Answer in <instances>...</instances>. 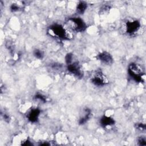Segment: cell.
Instances as JSON below:
<instances>
[{"mask_svg": "<svg viewBox=\"0 0 146 146\" xmlns=\"http://www.w3.org/2000/svg\"><path fill=\"white\" fill-rule=\"evenodd\" d=\"M47 33L50 36L61 40H68L72 38V35L69 30L60 24L50 26L47 30Z\"/></svg>", "mask_w": 146, "mask_h": 146, "instance_id": "6da1fadb", "label": "cell"}, {"mask_svg": "<svg viewBox=\"0 0 146 146\" xmlns=\"http://www.w3.org/2000/svg\"><path fill=\"white\" fill-rule=\"evenodd\" d=\"M141 27L140 22L135 19L129 18L124 21L121 26V32L127 35L133 36L137 35Z\"/></svg>", "mask_w": 146, "mask_h": 146, "instance_id": "7a4b0ae2", "label": "cell"}, {"mask_svg": "<svg viewBox=\"0 0 146 146\" xmlns=\"http://www.w3.org/2000/svg\"><path fill=\"white\" fill-rule=\"evenodd\" d=\"M128 72L129 76L136 82H144L145 74L143 68L136 63L129 64Z\"/></svg>", "mask_w": 146, "mask_h": 146, "instance_id": "3957f363", "label": "cell"}, {"mask_svg": "<svg viewBox=\"0 0 146 146\" xmlns=\"http://www.w3.org/2000/svg\"><path fill=\"white\" fill-rule=\"evenodd\" d=\"M66 24L68 28L77 33L84 31L87 28L86 23L79 17L69 18L66 22Z\"/></svg>", "mask_w": 146, "mask_h": 146, "instance_id": "277c9868", "label": "cell"}, {"mask_svg": "<svg viewBox=\"0 0 146 146\" xmlns=\"http://www.w3.org/2000/svg\"><path fill=\"white\" fill-rule=\"evenodd\" d=\"M91 81L93 84L98 87H103L108 83L107 78L100 70H98L95 71L91 78Z\"/></svg>", "mask_w": 146, "mask_h": 146, "instance_id": "5b68a950", "label": "cell"}, {"mask_svg": "<svg viewBox=\"0 0 146 146\" xmlns=\"http://www.w3.org/2000/svg\"><path fill=\"white\" fill-rule=\"evenodd\" d=\"M67 68L70 73L72 74L76 77L79 78L83 77V73L78 62H71V63L67 64Z\"/></svg>", "mask_w": 146, "mask_h": 146, "instance_id": "8992f818", "label": "cell"}, {"mask_svg": "<svg viewBox=\"0 0 146 146\" xmlns=\"http://www.w3.org/2000/svg\"><path fill=\"white\" fill-rule=\"evenodd\" d=\"M97 58L102 63L107 65L111 64L113 63L112 56L110 53L106 51H103L99 53L97 56Z\"/></svg>", "mask_w": 146, "mask_h": 146, "instance_id": "52a82bcc", "label": "cell"}, {"mask_svg": "<svg viewBox=\"0 0 146 146\" xmlns=\"http://www.w3.org/2000/svg\"><path fill=\"white\" fill-rule=\"evenodd\" d=\"M40 113L39 109L35 108H32L30 111H29L26 115V117L28 120L31 123H35L38 120V117Z\"/></svg>", "mask_w": 146, "mask_h": 146, "instance_id": "ba28073f", "label": "cell"}, {"mask_svg": "<svg viewBox=\"0 0 146 146\" xmlns=\"http://www.w3.org/2000/svg\"><path fill=\"white\" fill-rule=\"evenodd\" d=\"M100 123L102 127H106L113 125L115 124V120L110 116H103L100 120Z\"/></svg>", "mask_w": 146, "mask_h": 146, "instance_id": "9c48e42d", "label": "cell"}, {"mask_svg": "<svg viewBox=\"0 0 146 146\" xmlns=\"http://www.w3.org/2000/svg\"><path fill=\"white\" fill-rule=\"evenodd\" d=\"M91 110L86 108L84 111V115L79 119V124L81 125L85 124V123L90 119L91 117Z\"/></svg>", "mask_w": 146, "mask_h": 146, "instance_id": "30bf717a", "label": "cell"}, {"mask_svg": "<svg viewBox=\"0 0 146 146\" xmlns=\"http://www.w3.org/2000/svg\"><path fill=\"white\" fill-rule=\"evenodd\" d=\"M87 7V4L84 1H80L76 6V12L79 14H83Z\"/></svg>", "mask_w": 146, "mask_h": 146, "instance_id": "8fae6325", "label": "cell"}, {"mask_svg": "<svg viewBox=\"0 0 146 146\" xmlns=\"http://www.w3.org/2000/svg\"><path fill=\"white\" fill-rule=\"evenodd\" d=\"M34 55L36 58L41 59H42L43 58L44 54H43V52L41 50H38V49H36L34 51Z\"/></svg>", "mask_w": 146, "mask_h": 146, "instance_id": "7c38bea8", "label": "cell"}, {"mask_svg": "<svg viewBox=\"0 0 146 146\" xmlns=\"http://www.w3.org/2000/svg\"><path fill=\"white\" fill-rule=\"evenodd\" d=\"M34 99L35 100H39V101L43 102V103H45L46 102V98L45 97V96L43 95L42 94H37L34 96Z\"/></svg>", "mask_w": 146, "mask_h": 146, "instance_id": "4fadbf2b", "label": "cell"}, {"mask_svg": "<svg viewBox=\"0 0 146 146\" xmlns=\"http://www.w3.org/2000/svg\"><path fill=\"white\" fill-rule=\"evenodd\" d=\"M65 59L67 64L71 63L72 62V55L70 53L67 54L65 57Z\"/></svg>", "mask_w": 146, "mask_h": 146, "instance_id": "5bb4252c", "label": "cell"}, {"mask_svg": "<svg viewBox=\"0 0 146 146\" xmlns=\"http://www.w3.org/2000/svg\"><path fill=\"white\" fill-rule=\"evenodd\" d=\"M138 144L139 145H146V140L144 137L140 136L137 139Z\"/></svg>", "mask_w": 146, "mask_h": 146, "instance_id": "9a60e30c", "label": "cell"}, {"mask_svg": "<svg viewBox=\"0 0 146 146\" xmlns=\"http://www.w3.org/2000/svg\"><path fill=\"white\" fill-rule=\"evenodd\" d=\"M136 128L141 131H144L145 130V124L143 123L136 124Z\"/></svg>", "mask_w": 146, "mask_h": 146, "instance_id": "2e32d148", "label": "cell"}, {"mask_svg": "<svg viewBox=\"0 0 146 146\" xmlns=\"http://www.w3.org/2000/svg\"><path fill=\"white\" fill-rule=\"evenodd\" d=\"M20 9H21L20 6H18L17 4H12L11 6H10V10L13 12L18 11Z\"/></svg>", "mask_w": 146, "mask_h": 146, "instance_id": "e0dca14e", "label": "cell"}, {"mask_svg": "<svg viewBox=\"0 0 146 146\" xmlns=\"http://www.w3.org/2000/svg\"><path fill=\"white\" fill-rule=\"evenodd\" d=\"M3 118H4V120H5V121H6V122H9L10 121V116L7 114L5 113L3 115Z\"/></svg>", "mask_w": 146, "mask_h": 146, "instance_id": "ac0fdd59", "label": "cell"}]
</instances>
